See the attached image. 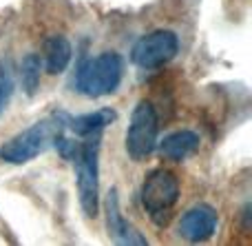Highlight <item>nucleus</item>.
Here are the masks:
<instances>
[{
	"label": "nucleus",
	"mask_w": 252,
	"mask_h": 246,
	"mask_svg": "<svg viewBox=\"0 0 252 246\" xmlns=\"http://www.w3.org/2000/svg\"><path fill=\"white\" fill-rule=\"evenodd\" d=\"M124 60L120 53L104 51L95 58L82 60L75 71V91L87 98H102L113 93L122 82Z\"/></svg>",
	"instance_id": "nucleus-1"
},
{
	"label": "nucleus",
	"mask_w": 252,
	"mask_h": 246,
	"mask_svg": "<svg viewBox=\"0 0 252 246\" xmlns=\"http://www.w3.org/2000/svg\"><path fill=\"white\" fill-rule=\"evenodd\" d=\"M66 118H69L66 113H58V115H53L51 120L33 124V127H29L27 131L11 138L9 142H4V144L0 146V162L25 164V162H29V160L38 158L44 151V146L53 140V136L64 131Z\"/></svg>",
	"instance_id": "nucleus-2"
},
{
	"label": "nucleus",
	"mask_w": 252,
	"mask_h": 246,
	"mask_svg": "<svg viewBox=\"0 0 252 246\" xmlns=\"http://www.w3.org/2000/svg\"><path fill=\"white\" fill-rule=\"evenodd\" d=\"M100 133L89 136L73 155V167L78 171V193L84 215L95 217L100 209Z\"/></svg>",
	"instance_id": "nucleus-3"
},
{
	"label": "nucleus",
	"mask_w": 252,
	"mask_h": 246,
	"mask_svg": "<svg viewBox=\"0 0 252 246\" xmlns=\"http://www.w3.org/2000/svg\"><path fill=\"white\" fill-rule=\"evenodd\" d=\"M179 200V180L168 169H153L142 184V204L155 224H164Z\"/></svg>",
	"instance_id": "nucleus-4"
},
{
	"label": "nucleus",
	"mask_w": 252,
	"mask_h": 246,
	"mask_svg": "<svg viewBox=\"0 0 252 246\" xmlns=\"http://www.w3.org/2000/svg\"><path fill=\"white\" fill-rule=\"evenodd\" d=\"M157 133H159V118L155 106L148 100L137 102L130 113V124L126 129V153L133 160H144L155 151Z\"/></svg>",
	"instance_id": "nucleus-5"
},
{
	"label": "nucleus",
	"mask_w": 252,
	"mask_h": 246,
	"mask_svg": "<svg viewBox=\"0 0 252 246\" xmlns=\"http://www.w3.org/2000/svg\"><path fill=\"white\" fill-rule=\"evenodd\" d=\"M179 51V38L175 31L159 29L139 38L130 49V60L139 69H157L170 62Z\"/></svg>",
	"instance_id": "nucleus-6"
},
{
	"label": "nucleus",
	"mask_w": 252,
	"mask_h": 246,
	"mask_svg": "<svg viewBox=\"0 0 252 246\" xmlns=\"http://www.w3.org/2000/svg\"><path fill=\"white\" fill-rule=\"evenodd\" d=\"M217 211L210 204H197V207L188 209L179 220V235L188 242H206L215 235L217 231Z\"/></svg>",
	"instance_id": "nucleus-7"
},
{
	"label": "nucleus",
	"mask_w": 252,
	"mask_h": 246,
	"mask_svg": "<svg viewBox=\"0 0 252 246\" xmlns=\"http://www.w3.org/2000/svg\"><path fill=\"white\" fill-rule=\"evenodd\" d=\"M106 226H109V235L118 244H146V240L128 224L120 213L118 204V191H111L109 200H106Z\"/></svg>",
	"instance_id": "nucleus-8"
},
{
	"label": "nucleus",
	"mask_w": 252,
	"mask_h": 246,
	"mask_svg": "<svg viewBox=\"0 0 252 246\" xmlns=\"http://www.w3.org/2000/svg\"><path fill=\"white\" fill-rule=\"evenodd\" d=\"M159 149V155L164 160H170V162H182V160L190 158L192 153H197L199 149V136L195 131H175L170 136H166L164 140L157 144Z\"/></svg>",
	"instance_id": "nucleus-9"
},
{
	"label": "nucleus",
	"mask_w": 252,
	"mask_h": 246,
	"mask_svg": "<svg viewBox=\"0 0 252 246\" xmlns=\"http://www.w3.org/2000/svg\"><path fill=\"white\" fill-rule=\"evenodd\" d=\"M71 56H73V47L64 35H49L42 42V65L49 75H58L69 67Z\"/></svg>",
	"instance_id": "nucleus-10"
},
{
	"label": "nucleus",
	"mask_w": 252,
	"mask_h": 246,
	"mask_svg": "<svg viewBox=\"0 0 252 246\" xmlns=\"http://www.w3.org/2000/svg\"><path fill=\"white\" fill-rule=\"evenodd\" d=\"M118 113L109 106L104 109H97L93 113H82V115H75V118H66V127L80 138H89V136H95V133H102V129L109 127L111 122H115Z\"/></svg>",
	"instance_id": "nucleus-11"
},
{
	"label": "nucleus",
	"mask_w": 252,
	"mask_h": 246,
	"mask_svg": "<svg viewBox=\"0 0 252 246\" xmlns=\"http://www.w3.org/2000/svg\"><path fill=\"white\" fill-rule=\"evenodd\" d=\"M40 71H42V60L38 53H29L20 65V82L27 96H33L40 87Z\"/></svg>",
	"instance_id": "nucleus-12"
},
{
	"label": "nucleus",
	"mask_w": 252,
	"mask_h": 246,
	"mask_svg": "<svg viewBox=\"0 0 252 246\" xmlns=\"http://www.w3.org/2000/svg\"><path fill=\"white\" fill-rule=\"evenodd\" d=\"M13 93V71L9 62H0V113L4 111L9 98Z\"/></svg>",
	"instance_id": "nucleus-13"
}]
</instances>
